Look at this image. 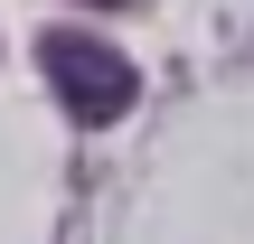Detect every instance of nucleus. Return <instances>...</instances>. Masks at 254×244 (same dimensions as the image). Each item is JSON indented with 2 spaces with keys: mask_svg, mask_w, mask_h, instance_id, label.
Segmentation results:
<instances>
[{
  "mask_svg": "<svg viewBox=\"0 0 254 244\" xmlns=\"http://www.w3.org/2000/svg\"><path fill=\"white\" fill-rule=\"evenodd\" d=\"M94 9H123V0H94Z\"/></svg>",
  "mask_w": 254,
  "mask_h": 244,
  "instance_id": "2",
  "label": "nucleus"
},
{
  "mask_svg": "<svg viewBox=\"0 0 254 244\" xmlns=\"http://www.w3.org/2000/svg\"><path fill=\"white\" fill-rule=\"evenodd\" d=\"M38 66H47L57 103H66L85 132L123 122V113H132V94H141L132 56H123V47H104V38H85V28H47V38H38Z\"/></svg>",
  "mask_w": 254,
  "mask_h": 244,
  "instance_id": "1",
  "label": "nucleus"
}]
</instances>
